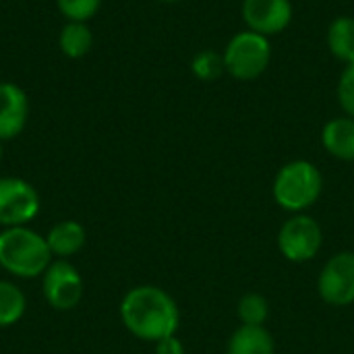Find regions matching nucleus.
<instances>
[{
	"label": "nucleus",
	"instance_id": "obj_11",
	"mask_svg": "<svg viewBox=\"0 0 354 354\" xmlns=\"http://www.w3.org/2000/svg\"><path fill=\"white\" fill-rule=\"evenodd\" d=\"M46 243L54 259H68L85 247V228L75 220L56 222L48 230Z\"/></svg>",
	"mask_w": 354,
	"mask_h": 354
},
{
	"label": "nucleus",
	"instance_id": "obj_4",
	"mask_svg": "<svg viewBox=\"0 0 354 354\" xmlns=\"http://www.w3.org/2000/svg\"><path fill=\"white\" fill-rule=\"evenodd\" d=\"M272 60L270 39L255 31L236 33L224 50V66L239 81L257 79Z\"/></svg>",
	"mask_w": 354,
	"mask_h": 354
},
{
	"label": "nucleus",
	"instance_id": "obj_22",
	"mask_svg": "<svg viewBox=\"0 0 354 354\" xmlns=\"http://www.w3.org/2000/svg\"><path fill=\"white\" fill-rule=\"evenodd\" d=\"M158 2H170L172 4V2H183V0H158Z\"/></svg>",
	"mask_w": 354,
	"mask_h": 354
},
{
	"label": "nucleus",
	"instance_id": "obj_5",
	"mask_svg": "<svg viewBox=\"0 0 354 354\" xmlns=\"http://www.w3.org/2000/svg\"><path fill=\"white\" fill-rule=\"evenodd\" d=\"M39 214L35 187L17 176H0V226H27Z\"/></svg>",
	"mask_w": 354,
	"mask_h": 354
},
{
	"label": "nucleus",
	"instance_id": "obj_2",
	"mask_svg": "<svg viewBox=\"0 0 354 354\" xmlns=\"http://www.w3.org/2000/svg\"><path fill=\"white\" fill-rule=\"evenodd\" d=\"M46 236L29 226L4 228L0 232V268L21 280L41 278L52 263Z\"/></svg>",
	"mask_w": 354,
	"mask_h": 354
},
{
	"label": "nucleus",
	"instance_id": "obj_9",
	"mask_svg": "<svg viewBox=\"0 0 354 354\" xmlns=\"http://www.w3.org/2000/svg\"><path fill=\"white\" fill-rule=\"evenodd\" d=\"M243 19L249 31L261 35H276L288 27L292 21L290 0H245Z\"/></svg>",
	"mask_w": 354,
	"mask_h": 354
},
{
	"label": "nucleus",
	"instance_id": "obj_19",
	"mask_svg": "<svg viewBox=\"0 0 354 354\" xmlns=\"http://www.w3.org/2000/svg\"><path fill=\"white\" fill-rule=\"evenodd\" d=\"M58 10L68 21L87 23L102 6V0H56Z\"/></svg>",
	"mask_w": 354,
	"mask_h": 354
},
{
	"label": "nucleus",
	"instance_id": "obj_15",
	"mask_svg": "<svg viewBox=\"0 0 354 354\" xmlns=\"http://www.w3.org/2000/svg\"><path fill=\"white\" fill-rule=\"evenodd\" d=\"M328 46L330 52L351 64L354 62V19L353 17H338L332 21L328 29Z\"/></svg>",
	"mask_w": 354,
	"mask_h": 354
},
{
	"label": "nucleus",
	"instance_id": "obj_21",
	"mask_svg": "<svg viewBox=\"0 0 354 354\" xmlns=\"http://www.w3.org/2000/svg\"><path fill=\"white\" fill-rule=\"evenodd\" d=\"M156 354H185V346L176 336H168L156 342Z\"/></svg>",
	"mask_w": 354,
	"mask_h": 354
},
{
	"label": "nucleus",
	"instance_id": "obj_7",
	"mask_svg": "<svg viewBox=\"0 0 354 354\" xmlns=\"http://www.w3.org/2000/svg\"><path fill=\"white\" fill-rule=\"evenodd\" d=\"M324 243L322 226L311 216H295L290 218L278 234L280 253L295 263H303L313 259Z\"/></svg>",
	"mask_w": 354,
	"mask_h": 354
},
{
	"label": "nucleus",
	"instance_id": "obj_23",
	"mask_svg": "<svg viewBox=\"0 0 354 354\" xmlns=\"http://www.w3.org/2000/svg\"><path fill=\"white\" fill-rule=\"evenodd\" d=\"M0 160H2V145H0Z\"/></svg>",
	"mask_w": 354,
	"mask_h": 354
},
{
	"label": "nucleus",
	"instance_id": "obj_16",
	"mask_svg": "<svg viewBox=\"0 0 354 354\" xmlns=\"http://www.w3.org/2000/svg\"><path fill=\"white\" fill-rule=\"evenodd\" d=\"M27 299L23 290L8 280H0V330L19 324L25 315Z\"/></svg>",
	"mask_w": 354,
	"mask_h": 354
},
{
	"label": "nucleus",
	"instance_id": "obj_20",
	"mask_svg": "<svg viewBox=\"0 0 354 354\" xmlns=\"http://www.w3.org/2000/svg\"><path fill=\"white\" fill-rule=\"evenodd\" d=\"M338 102L342 106V110L354 118V62L346 64L340 83H338Z\"/></svg>",
	"mask_w": 354,
	"mask_h": 354
},
{
	"label": "nucleus",
	"instance_id": "obj_3",
	"mask_svg": "<svg viewBox=\"0 0 354 354\" xmlns=\"http://www.w3.org/2000/svg\"><path fill=\"white\" fill-rule=\"evenodd\" d=\"M324 189L322 172L315 164L297 160L280 168L274 180V199L286 212H303L311 207Z\"/></svg>",
	"mask_w": 354,
	"mask_h": 354
},
{
	"label": "nucleus",
	"instance_id": "obj_10",
	"mask_svg": "<svg viewBox=\"0 0 354 354\" xmlns=\"http://www.w3.org/2000/svg\"><path fill=\"white\" fill-rule=\"evenodd\" d=\"M29 118V100L27 93L10 83H0V141H10L19 137Z\"/></svg>",
	"mask_w": 354,
	"mask_h": 354
},
{
	"label": "nucleus",
	"instance_id": "obj_1",
	"mask_svg": "<svg viewBox=\"0 0 354 354\" xmlns=\"http://www.w3.org/2000/svg\"><path fill=\"white\" fill-rule=\"evenodd\" d=\"M122 326L143 342H160L178 330V307L174 299L158 286H135L120 303Z\"/></svg>",
	"mask_w": 354,
	"mask_h": 354
},
{
	"label": "nucleus",
	"instance_id": "obj_12",
	"mask_svg": "<svg viewBox=\"0 0 354 354\" xmlns=\"http://www.w3.org/2000/svg\"><path fill=\"white\" fill-rule=\"evenodd\" d=\"M322 143L334 158L354 162V118L342 116L330 120L322 131Z\"/></svg>",
	"mask_w": 354,
	"mask_h": 354
},
{
	"label": "nucleus",
	"instance_id": "obj_14",
	"mask_svg": "<svg viewBox=\"0 0 354 354\" xmlns=\"http://www.w3.org/2000/svg\"><path fill=\"white\" fill-rule=\"evenodd\" d=\"M93 46V33L87 23L68 21L58 35V48L68 58H83Z\"/></svg>",
	"mask_w": 354,
	"mask_h": 354
},
{
	"label": "nucleus",
	"instance_id": "obj_17",
	"mask_svg": "<svg viewBox=\"0 0 354 354\" xmlns=\"http://www.w3.org/2000/svg\"><path fill=\"white\" fill-rule=\"evenodd\" d=\"M239 317L243 326H263L270 315V305L266 297L257 292H249L239 301Z\"/></svg>",
	"mask_w": 354,
	"mask_h": 354
},
{
	"label": "nucleus",
	"instance_id": "obj_18",
	"mask_svg": "<svg viewBox=\"0 0 354 354\" xmlns=\"http://www.w3.org/2000/svg\"><path fill=\"white\" fill-rule=\"evenodd\" d=\"M191 68H193L195 77H199L201 81H216L226 71L224 56L214 50H203L193 58Z\"/></svg>",
	"mask_w": 354,
	"mask_h": 354
},
{
	"label": "nucleus",
	"instance_id": "obj_6",
	"mask_svg": "<svg viewBox=\"0 0 354 354\" xmlns=\"http://www.w3.org/2000/svg\"><path fill=\"white\" fill-rule=\"evenodd\" d=\"M41 295L56 311H73L83 299V278L68 259H56L41 276Z\"/></svg>",
	"mask_w": 354,
	"mask_h": 354
},
{
	"label": "nucleus",
	"instance_id": "obj_13",
	"mask_svg": "<svg viewBox=\"0 0 354 354\" xmlns=\"http://www.w3.org/2000/svg\"><path fill=\"white\" fill-rule=\"evenodd\" d=\"M274 338L263 326H243L228 342V354H274Z\"/></svg>",
	"mask_w": 354,
	"mask_h": 354
},
{
	"label": "nucleus",
	"instance_id": "obj_8",
	"mask_svg": "<svg viewBox=\"0 0 354 354\" xmlns=\"http://www.w3.org/2000/svg\"><path fill=\"white\" fill-rule=\"evenodd\" d=\"M317 288L328 305L348 307L354 303V253L342 251L334 255L324 266Z\"/></svg>",
	"mask_w": 354,
	"mask_h": 354
}]
</instances>
